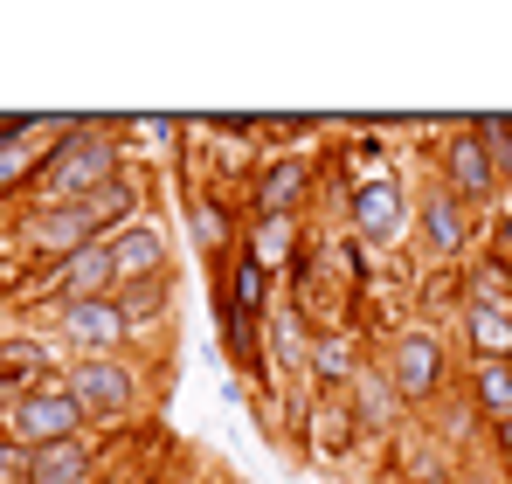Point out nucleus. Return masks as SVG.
I'll use <instances>...</instances> for the list:
<instances>
[{
	"label": "nucleus",
	"mask_w": 512,
	"mask_h": 484,
	"mask_svg": "<svg viewBox=\"0 0 512 484\" xmlns=\"http://www.w3.org/2000/svg\"><path fill=\"white\" fill-rule=\"evenodd\" d=\"M49 381V353L35 346V339H7L0 346V388H14V402L28 395V388H42Z\"/></svg>",
	"instance_id": "dca6fc26"
},
{
	"label": "nucleus",
	"mask_w": 512,
	"mask_h": 484,
	"mask_svg": "<svg viewBox=\"0 0 512 484\" xmlns=\"http://www.w3.org/2000/svg\"><path fill=\"white\" fill-rule=\"evenodd\" d=\"M35 160H28V125L14 118V125H0V187H14V180H28Z\"/></svg>",
	"instance_id": "6ab92c4d"
},
{
	"label": "nucleus",
	"mask_w": 512,
	"mask_h": 484,
	"mask_svg": "<svg viewBox=\"0 0 512 484\" xmlns=\"http://www.w3.org/2000/svg\"><path fill=\"white\" fill-rule=\"evenodd\" d=\"M471 132L485 139V153H492V166H499V180H512V118H478Z\"/></svg>",
	"instance_id": "aec40b11"
},
{
	"label": "nucleus",
	"mask_w": 512,
	"mask_h": 484,
	"mask_svg": "<svg viewBox=\"0 0 512 484\" xmlns=\"http://www.w3.org/2000/svg\"><path fill=\"white\" fill-rule=\"evenodd\" d=\"M90 478V443H49V450H28V478L21 484H84Z\"/></svg>",
	"instance_id": "ddd939ff"
},
{
	"label": "nucleus",
	"mask_w": 512,
	"mask_h": 484,
	"mask_svg": "<svg viewBox=\"0 0 512 484\" xmlns=\"http://www.w3.org/2000/svg\"><path fill=\"white\" fill-rule=\"evenodd\" d=\"M118 180V166H111V132L97 125H70V139L42 160V194H56L63 208L70 201H84V194H97V187H111Z\"/></svg>",
	"instance_id": "f03ea898"
},
{
	"label": "nucleus",
	"mask_w": 512,
	"mask_h": 484,
	"mask_svg": "<svg viewBox=\"0 0 512 484\" xmlns=\"http://www.w3.org/2000/svg\"><path fill=\"white\" fill-rule=\"evenodd\" d=\"M340 270H346V277H353V284L367 277V270H360V249H353V242H340Z\"/></svg>",
	"instance_id": "393cba45"
},
{
	"label": "nucleus",
	"mask_w": 512,
	"mask_h": 484,
	"mask_svg": "<svg viewBox=\"0 0 512 484\" xmlns=\"http://www.w3.org/2000/svg\"><path fill=\"white\" fill-rule=\"evenodd\" d=\"M499 256L512 263V208H506V222H499Z\"/></svg>",
	"instance_id": "a878e982"
},
{
	"label": "nucleus",
	"mask_w": 512,
	"mask_h": 484,
	"mask_svg": "<svg viewBox=\"0 0 512 484\" xmlns=\"http://www.w3.org/2000/svg\"><path fill=\"white\" fill-rule=\"evenodd\" d=\"M402 187L395 180H360L353 187V229L367 242H388V236H402Z\"/></svg>",
	"instance_id": "1a4fd4ad"
},
{
	"label": "nucleus",
	"mask_w": 512,
	"mask_h": 484,
	"mask_svg": "<svg viewBox=\"0 0 512 484\" xmlns=\"http://www.w3.org/2000/svg\"><path fill=\"white\" fill-rule=\"evenodd\" d=\"M312 381H353V339L346 332L312 339Z\"/></svg>",
	"instance_id": "a211bd4d"
},
{
	"label": "nucleus",
	"mask_w": 512,
	"mask_h": 484,
	"mask_svg": "<svg viewBox=\"0 0 512 484\" xmlns=\"http://www.w3.org/2000/svg\"><path fill=\"white\" fill-rule=\"evenodd\" d=\"M443 180H450V194H457L464 208H478V201L499 187V166H492V153H485L478 132H457V139H450V153H443Z\"/></svg>",
	"instance_id": "423d86ee"
},
{
	"label": "nucleus",
	"mask_w": 512,
	"mask_h": 484,
	"mask_svg": "<svg viewBox=\"0 0 512 484\" xmlns=\"http://www.w3.org/2000/svg\"><path fill=\"white\" fill-rule=\"evenodd\" d=\"M104 249H111V270L132 277V284H146V277L167 270V242H160V229H118Z\"/></svg>",
	"instance_id": "9b49d317"
},
{
	"label": "nucleus",
	"mask_w": 512,
	"mask_h": 484,
	"mask_svg": "<svg viewBox=\"0 0 512 484\" xmlns=\"http://www.w3.org/2000/svg\"><path fill=\"white\" fill-rule=\"evenodd\" d=\"M423 236L443 249V256H457L464 242H471V215H464V201L443 187V194H429L423 201Z\"/></svg>",
	"instance_id": "4468645a"
},
{
	"label": "nucleus",
	"mask_w": 512,
	"mask_h": 484,
	"mask_svg": "<svg viewBox=\"0 0 512 484\" xmlns=\"http://www.w3.org/2000/svg\"><path fill=\"white\" fill-rule=\"evenodd\" d=\"M305 194H312V160H270V166H263V180H256V208H263V222H291V215L305 208Z\"/></svg>",
	"instance_id": "0eeeda50"
},
{
	"label": "nucleus",
	"mask_w": 512,
	"mask_h": 484,
	"mask_svg": "<svg viewBox=\"0 0 512 484\" xmlns=\"http://www.w3.org/2000/svg\"><path fill=\"white\" fill-rule=\"evenodd\" d=\"M436 381H443V346L429 332H402L388 353V388L402 402H423V395H436Z\"/></svg>",
	"instance_id": "39448f33"
},
{
	"label": "nucleus",
	"mask_w": 512,
	"mask_h": 484,
	"mask_svg": "<svg viewBox=\"0 0 512 484\" xmlns=\"http://www.w3.org/2000/svg\"><path fill=\"white\" fill-rule=\"evenodd\" d=\"M499 450H506V457H512V415H506V422H499Z\"/></svg>",
	"instance_id": "bb28decb"
},
{
	"label": "nucleus",
	"mask_w": 512,
	"mask_h": 484,
	"mask_svg": "<svg viewBox=\"0 0 512 484\" xmlns=\"http://www.w3.org/2000/svg\"><path fill=\"white\" fill-rule=\"evenodd\" d=\"M7 436L21 443V450H49V443H77L84 436V408L70 402V388H56V381H42V388H28L14 415H7Z\"/></svg>",
	"instance_id": "7ed1b4c3"
},
{
	"label": "nucleus",
	"mask_w": 512,
	"mask_h": 484,
	"mask_svg": "<svg viewBox=\"0 0 512 484\" xmlns=\"http://www.w3.org/2000/svg\"><path fill=\"white\" fill-rule=\"evenodd\" d=\"M319 443H326L333 457L353 443V415H346V408H319Z\"/></svg>",
	"instance_id": "4be33fe9"
},
{
	"label": "nucleus",
	"mask_w": 512,
	"mask_h": 484,
	"mask_svg": "<svg viewBox=\"0 0 512 484\" xmlns=\"http://www.w3.org/2000/svg\"><path fill=\"white\" fill-rule=\"evenodd\" d=\"M464 332H471L478 360H512V319H506V305H492V298H471V312H464Z\"/></svg>",
	"instance_id": "2eb2a0df"
},
{
	"label": "nucleus",
	"mask_w": 512,
	"mask_h": 484,
	"mask_svg": "<svg viewBox=\"0 0 512 484\" xmlns=\"http://www.w3.org/2000/svg\"><path fill=\"white\" fill-rule=\"evenodd\" d=\"M132 395H139V388H132V367L111 360V353H90L84 367L70 374V402L84 408V422H90V415H125Z\"/></svg>",
	"instance_id": "20e7f679"
},
{
	"label": "nucleus",
	"mask_w": 512,
	"mask_h": 484,
	"mask_svg": "<svg viewBox=\"0 0 512 484\" xmlns=\"http://www.w3.org/2000/svg\"><path fill=\"white\" fill-rule=\"evenodd\" d=\"M194 236H201V249H222V208H194Z\"/></svg>",
	"instance_id": "5701e85b"
},
{
	"label": "nucleus",
	"mask_w": 512,
	"mask_h": 484,
	"mask_svg": "<svg viewBox=\"0 0 512 484\" xmlns=\"http://www.w3.org/2000/svg\"><path fill=\"white\" fill-rule=\"evenodd\" d=\"M222 305H236L243 319H263V312H270V263L256 256L250 242L229 256V298H222Z\"/></svg>",
	"instance_id": "f8f14e48"
},
{
	"label": "nucleus",
	"mask_w": 512,
	"mask_h": 484,
	"mask_svg": "<svg viewBox=\"0 0 512 484\" xmlns=\"http://www.w3.org/2000/svg\"><path fill=\"white\" fill-rule=\"evenodd\" d=\"M506 319H512V305H506Z\"/></svg>",
	"instance_id": "cd10ccee"
},
{
	"label": "nucleus",
	"mask_w": 512,
	"mask_h": 484,
	"mask_svg": "<svg viewBox=\"0 0 512 484\" xmlns=\"http://www.w3.org/2000/svg\"><path fill=\"white\" fill-rule=\"evenodd\" d=\"M21 478H28V450L7 436V443H0V484H21Z\"/></svg>",
	"instance_id": "b1692460"
},
{
	"label": "nucleus",
	"mask_w": 512,
	"mask_h": 484,
	"mask_svg": "<svg viewBox=\"0 0 512 484\" xmlns=\"http://www.w3.org/2000/svg\"><path fill=\"white\" fill-rule=\"evenodd\" d=\"M353 381H360V415H367V422H388V415H395L402 395H395V388H381L388 374H381V381H374V374H353Z\"/></svg>",
	"instance_id": "412c9836"
},
{
	"label": "nucleus",
	"mask_w": 512,
	"mask_h": 484,
	"mask_svg": "<svg viewBox=\"0 0 512 484\" xmlns=\"http://www.w3.org/2000/svg\"><path fill=\"white\" fill-rule=\"evenodd\" d=\"M63 332H70L77 346H90V353H111L132 325L118 312V298H84V305H63Z\"/></svg>",
	"instance_id": "9d476101"
},
{
	"label": "nucleus",
	"mask_w": 512,
	"mask_h": 484,
	"mask_svg": "<svg viewBox=\"0 0 512 484\" xmlns=\"http://www.w3.org/2000/svg\"><path fill=\"white\" fill-rule=\"evenodd\" d=\"M132 208H139L132 180H111V187H97V194H84V201L42 215V222H35V249H63V256H77V249H90L104 229H118Z\"/></svg>",
	"instance_id": "f257e3e1"
},
{
	"label": "nucleus",
	"mask_w": 512,
	"mask_h": 484,
	"mask_svg": "<svg viewBox=\"0 0 512 484\" xmlns=\"http://www.w3.org/2000/svg\"><path fill=\"white\" fill-rule=\"evenodd\" d=\"M471 395H478V408H485L492 422H506V415H512V360H478Z\"/></svg>",
	"instance_id": "f3484780"
},
{
	"label": "nucleus",
	"mask_w": 512,
	"mask_h": 484,
	"mask_svg": "<svg viewBox=\"0 0 512 484\" xmlns=\"http://www.w3.org/2000/svg\"><path fill=\"white\" fill-rule=\"evenodd\" d=\"M263 332H270V360H277V374H312V319L298 312V305H277V312H263Z\"/></svg>",
	"instance_id": "6e6552de"
}]
</instances>
